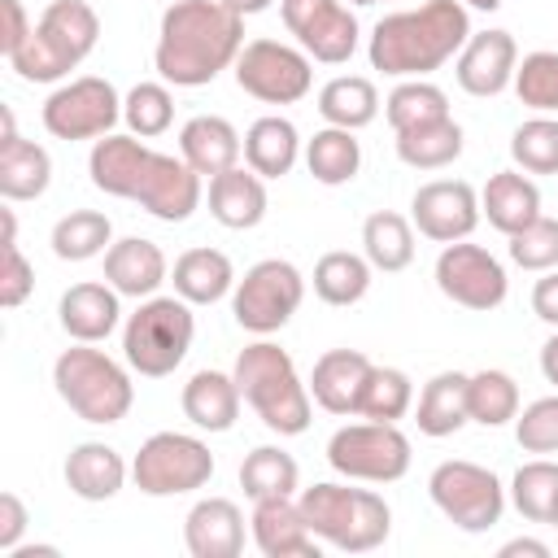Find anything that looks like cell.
Wrapping results in <instances>:
<instances>
[{"instance_id": "cell-59", "label": "cell", "mask_w": 558, "mask_h": 558, "mask_svg": "<svg viewBox=\"0 0 558 558\" xmlns=\"http://www.w3.org/2000/svg\"><path fill=\"white\" fill-rule=\"evenodd\" d=\"M549 527H558V501H554V514H549Z\"/></svg>"}, {"instance_id": "cell-35", "label": "cell", "mask_w": 558, "mask_h": 558, "mask_svg": "<svg viewBox=\"0 0 558 558\" xmlns=\"http://www.w3.org/2000/svg\"><path fill=\"white\" fill-rule=\"evenodd\" d=\"M301 484V466L288 449L279 445H257L244 453L240 462V488L248 501H266V497H292Z\"/></svg>"}, {"instance_id": "cell-27", "label": "cell", "mask_w": 558, "mask_h": 558, "mask_svg": "<svg viewBox=\"0 0 558 558\" xmlns=\"http://www.w3.org/2000/svg\"><path fill=\"white\" fill-rule=\"evenodd\" d=\"M126 475H131V466L105 440H83L65 458V488L78 501H109V497H118Z\"/></svg>"}, {"instance_id": "cell-23", "label": "cell", "mask_w": 558, "mask_h": 558, "mask_svg": "<svg viewBox=\"0 0 558 558\" xmlns=\"http://www.w3.org/2000/svg\"><path fill=\"white\" fill-rule=\"evenodd\" d=\"M166 275H170V262H166L161 244H153L144 235H126L105 248V283H113L122 296H135V301L157 296Z\"/></svg>"}, {"instance_id": "cell-36", "label": "cell", "mask_w": 558, "mask_h": 558, "mask_svg": "<svg viewBox=\"0 0 558 558\" xmlns=\"http://www.w3.org/2000/svg\"><path fill=\"white\" fill-rule=\"evenodd\" d=\"M305 166L323 187L353 183L362 170V144L344 126H323L314 131V140H305Z\"/></svg>"}, {"instance_id": "cell-47", "label": "cell", "mask_w": 558, "mask_h": 558, "mask_svg": "<svg viewBox=\"0 0 558 558\" xmlns=\"http://www.w3.org/2000/svg\"><path fill=\"white\" fill-rule=\"evenodd\" d=\"M510 262L523 270H554L558 266V218H536L532 227L510 235Z\"/></svg>"}, {"instance_id": "cell-58", "label": "cell", "mask_w": 558, "mask_h": 558, "mask_svg": "<svg viewBox=\"0 0 558 558\" xmlns=\"http://www.w3.org/2000/svg\"><path fill=\"white\" fill-rule=\"evenodd\" d=\"M466 9H484V13H493V9H501V0H462Z\"/></svg>"}, {"instance_id": "cell-34", "label": "cell", "mask_w": 558, "mask_h": 558, "mask_svg": "<svg viewBox=\"0 0 558 558\" xmlns=\"http://www.w3.org/2000/svg\"><path fill=\"white\" fill-rule=\"evenodd\" d=\"M362 253L384 275L405 270L414 262V222L401 218V214H392V209H375L362 222Z\"/></svg>"}, {"instance_id": "cell-53", "label": "cell", "mask_w": 558, "mask_h": 558, "mask_svg": "<svg viewBox=\"0 0 558 558\" xmlns=\"http://www.w3.org/2000/svg\"><path fill=\"white\" fill-rule=\"evenodd\" d=\"M497 558H549V545L545 541H532V536H514L497 549Z\"/></svg>"}, {"instance_id": "cell-6", "label": "cell", "mask_w": 558, "mask_h": 558, "mask_svg": "<svg viewBox=\"0 0 558 558\" xmlns=\"http://www.w3.org/2000/svg\"><path fill=\"white\" fill-rule=\"evenodd\" d=\"M100 39V17L87 0H52L31 39L9 57L17 78L26 83H61L70 70H78Z\"/></svg>"}, {"instance_id": "cell-45", "label": "cell", "mask_w": 558, "mask_h": 558, "mask_svg": "<svg viewBox=\"0 0 558 558\" xmlns=\"http://www.w3.org/2000/svg\"><path fill=\"white\" fill-rule=\"evenodd\" d=\"M122 122L131 126V135L140 140H157L170 131L174 122V96L166 83H135L122 100Z\"/></svg>"}, {"instance_id": "cell-2", "label": "cell", "mask_w": 558, "mask_h": 558, "mask_svg": "<svg viewBox=\"0 0 558 558\" xmlns=\"http://www.w3.org/2000/svg\"><path fill=\"white\" fill-rule=\"evenodd\" d=\"M244 48V17L222 0H174L161 13L153 65L161 83L205 87L235 65Z\"/></svg>"}, {"instance_id": "cell-51", "label": "cell", "mask_w": 558, "mask_h": 558, "mask_svg": "<svg viewBox=\"0 0 558 558\" xmlns=\"http://www.w3.org/2000/svg\"><path fill=\"white\" fill-rule=\"evenodd\" d=\"M26 523H31V514H26L22 497L17 493H0V554H9V549L22 545Z\"/></svg>"}, {"instance_id": "cell-4", "label": "cell", "mask_w": 558, "mask_h": 558, "mask_svg": "<svg viewBox=\"0 0 558 558\" xmlns=\"http://www.w3.org/2000/svg\"><path fill=\"white\" fill-rule=\"evenodd\" d=\"M235 384L240 397L253 405V414L275 432V436H301L310 427V384H301L296 362L288 349H279L275 340H253L240 349L235 357Z\"/></svg>"}, {"instance_id": "cell-26", "label": "cell", "mask_w": 558, "mask_h": 558, "mask_svg": "<svg viewBox=\"0 0 558 558\" xmlns=\"http://www.w3.org/2000/svg\"><path fill=\"white\" fill-rule=\"evenodd\" d=\"M266 179L257 170L231 166L209 179V214L227 231H253L266 218Z\"/></svg>"}, {"instance_id": "cell-38", "label": "cell", "mask_w": 558, "mask_h": 558, "mask_svg": "<svg viewBox=\"0 0 558 558\" xmlns=\"http://www.w3.org/2000/svg\"><path fill=\"white\" fill-rule=\"evenodd\" d=\"M397 157L410 170H445L462 157V126L453 118H440L427 126L397 131Z\"/></svg>"}, {"instance_id": "cell-60", "label": "cell", "mask_w": 558, "mask_h": 558, "mask_svg": "<svg viewBox=\"0 0 558 558\" xmlns=\"http://www.w3.org/2000/svg\"><path fill=\"white\" fill-rule=\"evenodd\" d=\"M349 4H379V0H349Z\"/></svg>"}, {"instance_id": "cell-44", "label": "cell", "mask_w": 558, "mask_h": 558, "mask_svg": "<svg viewBox=\"0 0 558 558\" xmlns=\"http://www.w3.org/2000/svg\"><path fill=\"white\" fill-rule=\"evenodd\" d=\"M510 157L523 174H558V118L536 113L514 126Z\"/></svg>"}, {"instance_id": "cell-55", "label": "cell", "mask_w": 558, "mask_h": 558, "mask_svg": "<svg viewBox=\"0 0 558 558\" xmlns=\"http://www.w3.org/2000/svg\"><path fill=\"white\" fill-rule=\"evenodd\" d=\"M61 549L57 545H17V549H9L4 558H57Z\"/></svg>"}, {"instance_id": "cell-39", "label": "cell", "mask_w": 558, "mask_h": 558, "mask_svg": "<svg viewBox=\"0 0 558 558\" xmlns=\"http://www.w3.org/2000/svg\"><path fill=\"white\" fill-rule=\"evenodd\" d=\"M466 414L480 427H506V423H514V414H519V384H514V375H506L497 366L475 371L466 379Z\"/></svg>"}, {"instance_id": "cell-41", "label": "cell", "mask_w": 558, "mask_h": 558, "mask_svg": "<svg viewBox=\"0 0 558 558\" xmlns=\"http://www.w3.org/2000/svg\"><path fill=\"white\" fill-rule=\"evenodd\" d=\"M113 244V227L100 209H70L52 227V253L61 262H92Z\"/></svg>"}, {"instance_id": "cell-8", "label": "cell", "mask_w": 558, "mask_h": 558, "mask_svg": "<svg viewBox=\"0 0 558 558\" xmlns=\"http://www.w3.org/2000/svg\"><path fill=\"white\" fill-rule=\"evenodd\" d=\"M192 336H196V318L179 292L144 296L122 327V357L144 379H161V375H174V366L187 357Z\"/></svg>"}, {"instance_id": "cell-11", "label": "cell", "mask_w": 558, "mask_h": 558, "mask_svg": "<svg viewBox=\"0 0 558 558\" xmlns=\"http://www.w3.org/2000/svg\"><path fill=\"white\" fill-rule=\"evenodd\" d=\"M305 301V275L288 257H262L235 279L231 314L253 336H275Z\"/></svg>"}, {"instance_id": "cell-40", "label": "cell", "mask_w": 558, "mask_h": 558, "mask_svg": "<svg viewBox=\"0 0 558 558\" xmlns=\"http://www.w3.org/2000/svg\"><path fill=\"white\" fill-rule=\"evenodd\" d=\"M384 118H388L392 131L427 126V122L449 118V96L427 78H401L384 100Z\"/></svg>"}, {"instance_id": "cell-30", "label": "cell", "mask_w": 558, "mask_h": 558, "mask_svg": "<svg viewBox=\"0 0 558 558\" xmlns=\"http://www.w3.org/2000/svg\"><path fill=\"white\" fill-rule=\"evenodd\" d=\"M466 379L471 375H462V371H440V375H432L423 384L418 405H414V423H418L423 436L445 440V436H453V432H462L471 423V414H466Z\"/></svg>"}, {"instance_id": "cell-24", "label": "cell", "mask_w": 558, "mask_h": 558, "mask_svg": "<svg viewBox=\"0 0 558 558\" xmlns=\"http://www.w3.org/2000/svg\"><path fill=\"white\" fill-rule=\"evenodd\" d=\"M179 157H183L201 179H214V174L240 166L244 140H240V131H235L227 118H218V113H196V118H187L183 131H179Z\"/></svg>"}, {"instance_id": "cell-14", "label": "cell", "mask_w": 558, "mask_h": 558, "mask_svg": "<svg viewBox=\"0 0 558 558\" xmlns=\"http://www.w3.org/2000/svg\"><path fill=\"white\" fill-rule=\"evenodd\" d=\"M44 131L52 140H100V135H113L118 118H122V96L109 78L100 74H83V78H70L61 83L48 100H44Z\"/></svg>"}, {"instance_id": "cell-7", "label": "cell", "mask_w": 558, "mask_h": 558, "mask_svg": "<svg viewBox=\"0 0 558 558\" xmlns=\"http://www.w3.org/2000/svg\"><path fill=\"white\" fill-rule=\"evenodd\" d=\"M52 388L83 423H96V427L122 423L135 401V384H131L126 366L92 344H78V340H74V349H65L52 362Z\"/></svg>"}, {"instance_id": "cell-15", "label": "cell", "mask_w": 558, "mask_h": 558, "mask_svg": "<svg viewBox=\"0 0 558 558\" xmlns=\"http://www.w3.org/2000/svg\"><path fill=\"white\" fill-rule=\"evenodd\" d=\"M279 13L296 48H305L314 61L344 65L357 52L362 26L344 0H279Z\"/></svg>"}, {"instance_id": "cell-46", "label": "cell", "mask_w": 558, "mask_h": 558, "mask_svg": "<svg viewBox=\"0 0 558 558\" xmlns=\"http://www.w3.org/2000/svg\"><path fill=\"white\" fill-rule=\"evenodd\" d=\"M514 96L536 113H558V52L536 48L514 65Z\"/></svg>"}, {"instance_id": "cell-50", "label": "cell", "mask_w": 558, "mask_h": 558, "mask_svg": "<svg viewBox=\"0 0 558 558\" xmlns=\"http://www.w3.org/2000/svg\"><path fill=\"white\" fill-rule=\"evenodd\" d=\"M0 17H4V26H0V52H4V61H9V57L31 39L35 22H31V13H26L22 0H0Z\"/></svg>"}, {"instance_id": "cell-56", "label": "cell", "mask_w": 558, "mask_h": 558, "mask_svg": "<svg viewBox=\"0 0 558 558\" xmlns=\"http://www.w3.org/2000/svg\"><path fill=\"white\" fill-rule=\"evenodd\" d=\"M222 4H227V9H235L240 17H253V13H266L275 0H222Z\"/></svg>"}, {"instance_id": "cell-31", "label": "cell", "mask_w": 558, "mask_h": 558, "mask_svg": "<svg viewBox=\"0 0 558 558\" xmlns=\"http://www.w3.org/2000/svg\"><path fill=\"white\" fill-rule=\"evenodd\" d=\"M52 183V157L35 140H0V196L13 201H39Z\"/></svg>"}, {"instance_id": "cell-20", "label": "cell", "mask_w": 558, "mask_h": 558, "mask_svg": "<svg viewBox=\"0 0 558 558\" xmlns=\"http://www.w3.org/2000/svg\"><path fill=\"white\" fill-rule=\"evenodd\" d=\"M371 357L362 349H327L314 371H310V397L318 410L327 414H357V401H362V388H366V375H371Z\"/></svg>"}, {"instance_id": "cell-3", "label": "cell", "mask_w": 558, "mask_h": 558, "mask_svg": "<svg viewBox=\"0 0 558 558\" xmlns=\"http://www.w3.org/2000/svg\"><path fill=\"white\" fill-rule=\"evenodd\" d=\"M471 39V13L462 0H423L375 22L366 57L388 78H427L462 52Z\"/></svg>"}, {"instance_id": "cell-1", "label": "cell", "mask_w": 558, "mask_h": 558, "mask_svg": "<svg viewBox=\"0 0 558 558\" xmlns=\"http://www.w3.org/2000/svg\"><path fill=\"white\" fill-rule=\"evenodd\" d=\"M87 174L96 192L135 201L161 222H187L201 205V174L183 157L148 148L140 135H100Z\"/></svg>"}, {"instance_id": "cell-37", "label": "cell", "mask_w": 558, "mask_h": 558, "mask_svg": "<svg viewBox=\"0 0 558 558\" xmlns=\"http://www.w3.org/2000/svg\"><path fill=\"white\" fill-rule=\"evenodd\" d=\"M371 270L375 266L366 262V253H349V248L323 253L314 262V296L327 305H357L371 292Z\"/></svg>"}, {"instance_id": "cell-12", "label": "cell", "mask_w": 558, "mask_h": 558, "mask_svg": "<svg viewBox=\"0 0 558 558\" xmlns=\"http://www.w3.org/2000/svg\"><path fill=\"white\" fill-rule=\"evenodd\" d=\"M427 493L436 501V510L462 527V532H488L501 523L506 514V488L501 480L466 458H449L427 475Z\"/></svg>"}, {"instance_id": "cell-54", "label": "cell", "mask_w": 558, "mask_h": 558, "mask_svg": "<svg viewBox=\"0 0 558 558\" xmlns=\"http://www.w3.org/2000/svg\"><path fill=\"white\" fill-rule=\"evenodd\" d=\"M541 375H545V384L558 388V327H554V336L541 344Z\"/></svg>"}, {"instance_id": "cell-17", "label": "cell", "mask_w": 558, "mask_h": 558, "mask_svg": "<svg viewBox=\"0 0 558 558\" xmlns=\"http://www.w3.org/2000/svg\"><path fill=\"white\" fill-rule=\"evenodd\" d=\"M480 192L466 179H432L410 196V222L436 244L466 240L480 227Z\"/></svg>"}, {"instance_id": "cell-42", "label": "cell", "mask_w": 558, "mask_h": 558, "mask_svg": "<svg viewBox=\"0 0 558 558\" xmlns=\"http://www.w3.org/2000/svg\"><path fill=\"white\" fill-rule=\"evenodd\" d=\"M414 405V384L401 366H371L362 401H357V418H375V423H397L405 418Z\"/></svg>"}, {"instance_id": "cell-28", "label": "cell", "mask_w": 558, "mask_h": 558, "mask_svg": "<svg viewBox=\"0 0 558 558\" xmlns=\"http://www.w3.org/2000/svg\"><path fill=\"white\" fill-rule=\"evenodd\" d=\"M183 414L192 427L201 432H231L235 418H240V384L235 375H222V371H196L187 384H183Z\"/></svg>"}, {"instance_id": "cell-49", "label": "cell", "mask_w": 558, "mask_h": 558, "mask_svg": "<svg viewBox=\"0 0 558 558\" xmlns=\"http://www.w3.org/2000/svg\"><path fill=\"white\" fill-rule=\"evenodd\" d=\"M0 253H4V262H0V305L17 310L35 292V266L26 262V253L17 244H4Z\"/></svg>"}, {"instance_id": "cell-21", "label": "cell", "mask_w": 558, "mask_h": 558, "mask_svg": "<svg viewBox=\"0 0 558 558\" xmlns=\"http://www.w3.org/2000/svg\"><path fill=\"white\" fill-rule=\"evenodd\" d=\"M183 545L192 558H240L244 510L231 497H201L183 519Z\"/></svg>"}, {"instance_id": "cell-25", "label": "cell", "mask_w": 558, "mask_h": 558, "mask_svg": "<svg viewBox=\"0 0 558 558\" xmlns=\"http://www.w3.org/2000/svg\"><path fill=\"white\" fill-rule=\"evenodd\" d=\"M480 214L488 218V227H497L510 240L514 231L541 218V187L523 170H497L480 187Z\"/></svg>"}, {"instance_id": "cell-13", "label": "cell", "mask_w": 558, "mask_h": 558, "mask_svg": "<svg viewBox=\"0 0 558 558\" xmlns=\"http://www.w3.org/2000/svg\"><path fill=\"white\" fill-rule=\"evenodd\" d=\"M314 57L283 39H248L235 57V83L262 105H296L314 87Z\"/></svg>"}, {"instance_id": "cell-48", "label": "cell", "mask_w": 558, "mask_h": 558, "mask_svg": "<svg viewBox=\"0 0 558 558\" xmlns=\"http://www.w3.org/2000/svg\"><path fill=\"white\" fill-rule=\"evenodd\" d=\"M514 440L523 453H558V397H536L514 414Z\"/></svg>"}, {"instance_id": "cell-43", "label": "cell", "mask_w": 558, "mask_h": 558, "mask_svg": "<svg viewBox=\"0 0 558 558\" xmlns=\"http://www.w3.org/2000/svg\"><path fill=\"white\" fill-rule=\"evenodd\" d=\"M510 501L527 523H549L554 501H558V462H549V458L523 462L510 480Z\"/></svg>"}, {"instance_id": "cell-29", "label": "cell", "mask_w": 558, "mask_h": 558, "mask_svg": "<svg viewBox=\"0 0 558 558\" xmlns=\"http://www.w3.org/2000/svg\"><path fill=\"white\" fill-rule=\"evenodd\" d=\"M170 283L187 305H214L227 292H235V266L218 248H187L174 257Z\"/></svg>"}, {"instance_id": "cell-9", "label": "cell", "mask_w": 558, "mask_h": 558, "mask_svg": "<svg viewBox=\"0 0 558 558\" xmlns=\"http://www.w3.org/2000/svg\"><path fill=\"white\" fill-rule=\"evenodd\" d=\"M410 436L397 423H344L331 432L327 440V462L336 475L344 480H362V484H392L410 471Z\"/></svg>"}, {"instance_id": "cell-5", "label": "cell", "mask_w": 558, "mask_h": 558, "mask_svg": "<svg viewBox=\"0 0 558 558\" xmlns=\"http://www.w3.org/2000/svg\"><path fill=\"white\" fill-rule=\"evenodd\" d=\"M296 501H301L310 532L340 554H371L392 532V510L375 488L310 484V488H301Z\"/></svg>"}, {"instance_id": "cell-18", "label": "cell", "mask_w": 558, "mask_h": 558, "mask_svg": "<svg viewBox=\"0 0 558 558\" xmlns=\"http://www.w3.org/2000/svg\"><path fill=\"white\" fill-rule=\"evenodd\" d=\"M514 65H519V44L510 31H471V39L462 44V52L453 57V74L458 87L466 96H501L514 83Z\"/></svg>"}, {"instance_id": "cell-52", "label": "cell", "mask_w": 558, "mask_h": 558, "mask_svg": "<svg viewBox=\"0 0 558 558\" xmlns=\"http://www.w3.org/2000/svg\"><path fill=\"white\" fill-rule=\"evenodd\" d=\"M532 314L549 327H558V266L545 270L536 283H532Z\"/></svg>"}, {"instance_id": "cell-16", "label": "cell", "mask_w": 558, "mask_h": 558, "mask_svg": "<svg viewBox=\"0 0 558 558\" xmlns=\"http://www.w3.org/2000/svg\"><path fill=\"white\" fill-rule=\"evenodd\" d=\"M436 288L453 305L475 310V314H488V310H497L506 301L510 279H506V266L488 248L466 244V240H453L436 257Z\"/></svg>"}, {"instance_id": "cell-10", "label": "cell", "mask_w": 558, "mask_h": 558, "mask_svg": "<svg viewBox=\"0 0 558 558\" xmlns=\"http://www.w3.org/2000/svg\"><path fill=\"white\" fill-rule=\"evenodd\" d=\"M131 480L144 497H183L214 480V453L201 436L157 432L140 445L131 462Z\"/></svg>"}, {"instance_id": "cell-22", "label": "cell", "mask_w": 558, "mask_h": 558, "mask_svg": "<svg viewBox=\"0 0 558 558\" xmlns=\"http://www.w3.org/2000/svg\"><path fill=\"white\" fill-rule=\"evenodd\" d=\"M118 288L113 283H74L61 292L57 301V318H61V331L78 344H100L109 340V331L118 327L122 318V305H118Z\"/></svg>"}, {"instance_id": "cell-33", "label": "cell", "mask_w": 558, "mask_h": 558, "mask_svg": "<svg viewBox=\"0 0 558 558\" xmlns=\"http://www.w3.org/2000/svg\"><path fill=\"white\" fill-rule=\"evenodd\" d=\"M318 113L327 126H344V131H362L379 118V92L371 78L362 74H340L331 83H323L318 92Z\"/></svg>"}, {"instance_id": "cell-32", "label": "cell", "mask_w": 558, "mask_h": 558, "mask_svg": "<svg viewBox=\"0 0 558 558\" xmlns=\"http://www.w3.org/2000/svg\"><path fill=\"white\" fill-rule=\"evenodd\" d=\"M296 157H301V135L288 118L266 113L244 131V161L262 179H283L296 166Z\"/></svg>"}, {"instance_id": "cell-19", "label": "cell", "mask_w": 558, "mask_h": 558, "mask_svg": "<svg viewBox=\"0 0 558 558\" xmlns=\"http://www.w3.org/2000/svg\"><path fill=\"white\" fill-rule=\"evenodd\" d=\"M248 532L266 558H318V549H323V541L310 532V523L301 514V501H292V497L253 501Z\"/></svg>"}, {"instance_id": "cell-57", "label": "cell", "mask_w": 558, "mask_h": 558, "mask_svg": "<svg viewBox=\"0 0 558 558\" xmlns=\"http://www.w3.org/2000/svg\"><path fill=\"white\" fill-rule=\"evenodd\" d=\"M4 244H17V218H13V209H0V248Z\"/></svg>"}]
</instances>
